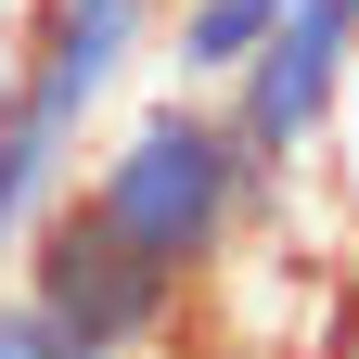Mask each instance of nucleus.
Segmentation results:
<instances>
[{
    "instance_id": "9",
    "label": "nucleus",
    "mask_w": 359,
    "mask_h": 359,
    "mask_svg": "<svg viewBox=\"0 0 359 359\" xmlns=\"http://www.w3.org/2000/svg\"><path fill=\"white\" fill-rule=\"evenodd\" d=\"M334 13H346V26H359V0H334Z\"/></svg>"
},
{
    "instance_id": "2",
    "label": "nucleus",
    "mask_w": 359,
    "mask_h": 359,
    "mask_svg": "<svg viewBox=\"0 0 359 359\" xmlns=\"http://www.w3.org/2000/svg\"><path fill=\"white\" fill-rule=\"evenodd\" d=\"M154 26H167V0H26L13 65H0V257L77 180L116 90L154 65Z\"/></svg>"
},
{
    "instance_id": "4",
    "label": "nucleus",
    "mask_w": 359,
    "mask_h": 359,
    "mask_svg": "<svg viewBox=\"0 0 359 359\" xmlns=\"http://www.w3.org/2000/svg\"><path fill=\"white\" fill-rule=\"evenodd\" d=\"M346 65H359V26L334 13V0H295V13L231 65V90H205V103L231 116V142H244L257 180H308V167H321V142H334Z\"/></svg>"
},
{
    "instance_id": "3",
    "label": "nucleus",
    "mask_w": 359,
    "mask_h": 359,
    "mask_svg": "<svg viewBox=\"0 0 359 359\" xmlns=\"http://www.w3.org/2000/svg\"><path fill=\"white\" fill-rule=\"evenodd\" d=\"M13 295H26L77 359H180V346H193V295H180L167 269H142L77 193H52V205L13 231Z\"/></svg>"
},
{
    "instance_id": "1",
    "label": "nucleus",
    "mask_w": 359,
    "mask_h": 359,
    "mask_svg": "<svg viewBox=\"0 0 359 359\" xmlns=\"http://www.w3.org/2000/svg\"><path fill=\"white\" fill-rule=\"evenodd\" d=\"M65 193L103 218V231L142 257V269H167V283L193 295L205 269L231 257V231L257 218V193H269V180L244 167L231 116H218L205 90H154L142 116H116L103 142L77 154V180H65Z\"/></svg>"
},
{
    "instance_id": "5",
    "label": "nucleus",
    "mask_w": 359,
    "mask_h": 359,
    "mask_svg": "<svg viewBox=\"0 0 359 359\" xmlns=\"http://www.w3.org/2000/svg\"><path fill=\"white\" fill-rule=\"evenodd\" d=\"M283 13H295V0H167V26H154L167 90H231V65H244Z\"/></svg>"
},
{
    "instance_id": "6",
    "label": "nucleus",
    "mask_w": 359,
    "mask_h": 359,
    "mask_svg": "<svg viewBox=\"0 0 359 359\" xmlns=\"http://www.w3.org/2000/svg\"><path fill=\"white\" fill-rule=\"evenodd\" d=\"M308 180H321V193H334V218L359 231V65H346V103H334V142H321V167H308Z\"/></svg>"
},
{
    "instance_id": "7",
    "label": "nucleus",
    "mask_w": 359,
    "mask_h": 359,
    "mask_svg": "<svg viewBox=\"0 0 359 359\" xmlns=\"http://www.w3.org/2000/svg\"><path fill=\"white\" fill-rule=\"evenodd\" d=\"M0 359H77V346H65L52 321H39L26 295H0Z\"/></svg>"
},
{
    "instance_id": "8",
    "label": "nucleus",
    "mask_w": 359,
    "mask_h": 359,
    "mask_svg": "<svg viewBox=\"0 0 359 359\" xmlns=\"http://www.w3.org/2000/svg\"><path fill=\"white\" fill-rule=\"evenodd\" d=\"M334 359H359V295H346V321H334Z\"/></svg>"
}]
</instances>
